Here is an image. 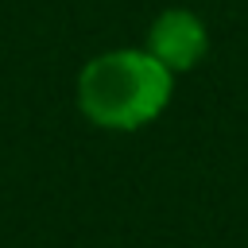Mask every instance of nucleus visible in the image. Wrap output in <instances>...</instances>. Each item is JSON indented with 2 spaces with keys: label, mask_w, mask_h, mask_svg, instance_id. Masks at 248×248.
Returning a JSON list of instances; mask_svg holds the SVG:
<instances>
[{
  "label": "nucleus",
  "mask_w": 248,
  "mask_h": 248,
  "mask_svg": "<svg viewBox=\"0 0 248 248\" xmlns=\"http://www.w3.org/2000/svg\"><path fill=\"white\" fill-rule=\"evenodd\" d=\"M174 74L140 43L93 54L74 81L78 112L105 132H140L174 101Z\"/></svg>",
  "instance_id": "1"
},
{
  "label": "nucleus",
  "mask_w": 248,
  "mask_h": 248,
  "mask_svg": "<svg viewBox=\"0 0 248 248\" xmlns=\"http://www.w3.org/2000/svg\"><path fill=\"white\" fill-rule=\"evenodd\" d=\"M209 43H213V39H209V23H205L194 8H186V4L163 8V12L147 23V35H143V46H147L174 78L198 70V66L209 58Z\"/></svg>",
  "instance_id": "2"
}]
</instances>
